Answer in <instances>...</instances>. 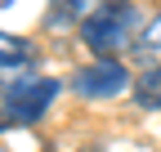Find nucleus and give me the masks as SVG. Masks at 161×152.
<instances>
[{
	"mask_svg": "<svg viewBox=\"0 0 161 152\" xmlns=\"http://www.w3.org/2000/svg\"><path fill=\"white\" fill-rule=\"evenodd\" d=\"M134 99L143 103V107H152V112H161V67H143V72H139Z\"/></svg>",
	"mask_w": 161,
	"mask_h": 152,
	"instance_id": "5",
	"label": "nucleus"
},
{
	"mask_svg": "<svg viewBox=\"0 0 161 152\" xmlns=\"http://www.w3.org/2000/svg\"><path fill=\"white\" fill-rule=\"evenodd\" d=\"M5 121H9V117H5V112H0V130H5Z\"/></svg>",
	"mask_w": 161,
	"mask_h": 152,
	"instance_id": "8",
	"label": "nucleus"
},
{
	"mask_svg": "<svg viewBox=\"0 0 161 152\" xmlns=\"http://www.w3.org/2000/svg\"><path fill=\"white\" fill-rule=\"evenodd\" d=\"M139 23H143V14L130 0H103L94 14L80 18V45L98 58H116L121 49L139 41Z\"/></svg>",
	"mask_w": 161,
	"mask_h": 152,
	"instance_id": "1",
	"label": "nucleus"
},
{
	"mask_svg": "<svg viewBox=\"0 0 161 152\" xmlns=\"http://www.w3.org/2000/svg\"><path fill=\"white\" fill-rule=\"evenodd\" d=\"M54 94H58L54 76L23 72V76H14V81H5V117L14 125H31V121L45 117V107L54 103Z\"/></svg>",
	"mask_w": 161,
	"mask_h": 152,
	"instance_id": "2",
	"label": "nucleus"
},
{
	"mask_svg": "<svg viewBox=\"0 0 161 152\" xmlns=\"http://www.w3.org/2000/svg\"><path fill=\"white\" fill-rule=\"evenodd\" d=\"M80 14V0H54V14H49V23H67V18Z\"/></svg>",
	"mask_w": 161,
	"mask_h": 152,
	"instance_id": "7",
	"label": "nucleus"
},
{
	"mask_svg": "<svg viewBox=\"0 0 161 152\" xmlns=\"http://www.w3.org/2000/svg\"><path fill=\"white\" fill-rule=\"evenodd\" d=\"M125 85H130V72L121 67L116 58H98V63L80 67L72 76V90L80 94V99H116Z\"/></svg>",
	"mask_w": 161,
	"mask_h": 152,
	"instance_id": "3",
	"label": "nucleus"
},
{
	"mask_svg": "<svg viewBox=\"0 0 161 152\" xmlns=\"http://www.w3.org/2000/svg\"><path fill=\"white\" fill-rule=\"evenodd\" d=\"M134 54H139L143 67H161V18L143 27V36L134 41Z\"/></svg>",
	"mask_w": 161,
	"mask_h": 152,
	"instance_id": "6",
	"label": "nucleus"
},
{
	"mask_svg": "<svg viewBox=\"0 0 161 152\" xmlns=\"http://www.w3.org/2000/svg\"><path fill=\"white\" fill-rule=\"evenodd\" d=\"M31 63H36V49L23 41V36L0 31V81H14V76L31 72Z\"/></svg>",
	"mask_w": 161,
	"mask_h": 152,
	"instance_id": "4",
	"label": "nucleus"
}]
</instances>
